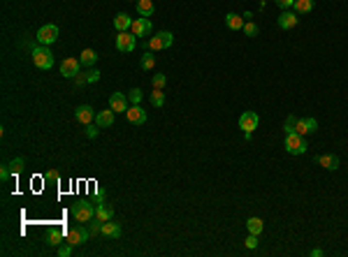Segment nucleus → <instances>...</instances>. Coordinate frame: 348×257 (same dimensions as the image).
I'll use <instances>...</instances> for the list:
<instances>
[{
	"mask_svg": "<svg viewBox=\"0 0 348 257\" xmlns=\"http://www.w3.org/2000/svg\"><path fill=\"white\" fill-rule=\"evenodd\" d=\"M33 65L37 67V70H51L53 67V54L49 46H37V49H33Z\"/></svg>",
	"mask_w": 348,
	"mask_h": 257,
	"instance_id": "f257e3e1",
	"label": "nucleus"
},
{
	"mask_svg": "<svg viewBox=\"0 0 348 257\" xmlns=\"http://www.w3.org/2000/svg\"><path fill=\"white\" fill-rule=\"evenodd\" d=\"M306 149H309V141H306V137L297 135V132H293V135H285V151H288L290 155H304Z\"/></svg>",
	"mask_w": 348,
	"mask_h": 257,
	"instance_id": "f03ea898",
	"label": "nucleus"
},
{
	"mask_svg": "<svg viewBox=\"0 0 348 257\" xmlns=\"http://www.w3.org/2000/svg\"><path fill=\"white\" fill-rule=\"evenodd\" d=\"M172 42H174V35L169 30H160L158 35H153V37L149 40L147 46H149V51H163V49H169Z\"/></svg>",
	"mask_w": 348,
	"mask_h": 257,
	"instance_id": "7ed1b4c3",
	"label": "nucleus"
},
{
	"mask_svg": "<svg viewBox=\"0 0 348 257\" xmlns=\"http://www.w3.org/2000/svg\"><path fill=\"white\" fill-rule=\"evenodd\" d=\"M72 215L79 223H88L95 218V206L91 202H77L72 204Z\"/></svg>",
	"mask_w": 348,
	"mask_h": 257,
	"instance_id": "20e7f679",
	"label": "nucleus"
},
{
	"mask_svg": "<svg viewBox=\"0 0 348 257\" xmlns=\"http://www.w3.org/2000/svg\"><path fill=\"white\" fill-rule=\"evenodd\" d=\"M135 46H137V35H133V32H128V30L116 35V49H118L121 54L135 51Z\"/></svg>",
	"mask_w": 348,
	"mask_h": 257,
	"instance_id": "39448f33",
	"label": "nucleus"
},
{
	"mask_svg": "<svg viewBox=\"0 0 348 257\" xmlns=\"http://www.w3.org/2000/svg\"><path fill=\"white\" fill-rule=\"evenodd\" d=\"M37 42L44 44V46H51L56 40H58V26H53V23H47V26H42L40 30H37Z\"/></svg>",
	"mask_w": 348,
	"mask_h": 257,
	"instance_id": "423d86ee",
	"label": "nucleus"
},
{
	"mask_svg": "<svg viewBox=\"0 0 348 257\" xmlns=\"http://www.w3.org/2000/svg\"><path fill=\"white\" fill-rule=\"evenodd\" d=\"M258 125H260V116L255 111H244L242 116H239V128L244 132H253Z\"/></svg>",
	"mask_w": 348,
	"mask_h": 257,
	"instance_id": "0eeeda50",
	"label": "nucleus"
},
{
	"mask_svg": "<svg viewBox=\"0 0 348 257\" xmlns=\"http://www.w3.org/2000/svg\"><path fill=\"white\" fill-rule=\"evenodd\" d=\"M88 236H91V232L86 229V227H72L70 232H67V243H72V246H82V243H86L88 241Z\"/></svg>",
	"mask_w": 348,
	"mask_h": 257,
	"instance_id": "6e6552de",
	"label": "nucleus"
},
{
	"mask_svg": "<svg viewBox=\"0 0 348 257\" xmlns=\"http://www.w3.org/2000/svg\"><path fill=\"white\" fill-rule=\"evenodd\" d=\"M316 130H318V121H316V118H297V125H295L297 135L306 137V135H311V132H316Z\"/></svg>",
	"mask_w": 348,
	"mask_h": 257,
	"instance_id": "1a4fd4ad",
	"label": "nucleus"
},
{
	"mask_svg": "<svg viewBox=\"0 0 348 257\" xmlns=\"http://www.w3.org/2000/svg\"><path fill=\"white\" fill-rule=\"evenodd\" d=\"M151 30H153V26H151V21H149L147 16L135 19V21H133V28H130V32L137 35V37H147V35H151Z\"/></svg>",
	"mask_w": 348,
	"mask_h": 257,
	"instance_id": "9d476101",
	"label": "nucleus"
},
{
	"mask_svg": "<svg viewBox=\"0 0 348 257\" xmlns=\"http://www.w3.org/2000/svg\"><path fill=\"white\" fill-rule=\"evenodd\" d=\"M126 118L133 125H144V123H147V111L139 107V105H133V107H128Z\"/></svg>",
	"mask_w": 348,
	"mask_h": 257,
	"instance_id": "9b49d317",
	"label": "nucleus"
},
{
	"mask_svg": "<svg viewBox=\"0 0 348 257\" xmlns=\"http://www.w3.org/2000/svg\"><path fill=\"white\" fill-rule=\"evenodd\" d=\"M79 60L77 58H65L63 63H61V75L65 76V79H74V76L79 75Z\"/></svg>",
	"mask_w": 348,
	"mask_h": 257,
	"instance_id": "f8f14e48",
	"label": "nucleus"
},
{
	"mask_svg": "<svg viewBox=\"0 0 348 257\" xmlns=\"http://www.w3.org/2000/svg\"><path fill=\"white\" fill-rule=\"evenodd\" d=\"M74 118L82 123V125H91L95 121V111L88 105H82V107H77L74 109Z\"/></svg>",
	"mask_w": 348,
	"mask_h": 257,
	"instance_id": "ddd939ff",
	"label": "nucleus"
},
{
	"mask_svg": "<svg viewBox=\"0 0 348 257\" xmlns=\"http://www.w3.org/2000/svg\"><path fill=\"white\" fill-rule=\"evenodd\" d=\"M109 107L114 109L116 114H126L128 111V97L123 93H112L109 95Z\"/></svg>",
	"mask_w": 348,
	"mask_h": 257,
	"instance_id": "4468645a",
	"label": "nucleus"
},
{
	"mask_svg": "<svg viewBox=\"0 0 348 257\" xmlns=\"http://www.w3.org/2000/svg\"><path fill=\"white\" fill-rule=\"evenodd\" d=\"M114 109L109 107V109H105V111H98L95 114V125H100V128H112L114 125Z\"/></svg>",
	"mask_w": 348,
	"mask_h": 257,
	"instance_id": "2eb2a0df",
	"label": "nucleus"
},
{
	"mask_svg": "<svg viewBox=\"0 0 348 257\" xmlns=\"http://www.w3.org/2000/svg\"><path fill=\"white\" fill-rule=\"evenodd\" d=\"M316 162L320 165V167L330 169V171L339 169V158L334 155V153H323V155H318V158H316Z\"/></svg>",
	"mask_w": 348,
	"mask_h": 257,
	"instance_id": "dca6fc26",
	"label": "nucleus"
},
{
	"mask_svg": "<svg viewBox=\"0 0 348 257\" xmlns=\"http://www.w3.org/2000/svg\"><path fill=\"white\" fill-rule=\"evenodd\" d=\"M297 21H299L297 14L295 12H288V10L281 12V16H279V26H281L283 30H293V28L297 26Z\"/></svg>",
	"mask_w": 348,
	"mask_h": 257,
	"instance_id": "f3484780",
	"label": "nucleus"
},
{
	"mask_svg": "<svg viewBox=\"0 0 348 257\" xmlns=\"http://www.w3.org/2000/svg\"><path fill=\"white\" fill-rule=\"evenodd\" d=\"M114 218V209L109 206V204L100 202L95 206V220H100V223H107V220H112Z\"/></svg>",
	"mask_w": 348,
	"mask_h": 257,
	"instance_id": "a211bd4d",
	"label": "nucleus"
},
{
	"mask_svg": "<svg viewBox=\"0 0 348 257\" xmlns=\"http://www.w3.org/2000/svg\"><path fill=\"white\" fill-rule=\"evenodd\" d=\"M133 21H135V19H130L126 12H121V14H116L114 28H116L118 32H126V30H130V28H133Z\"/></svg>",
	"mask_w": 348,
	"mask_h": 257,
	"instance_id": "6ab92c4d",
	"label": "nucleus"
},
{
	"mask_svg": "<svg viewBox=\"0 0 348 257\" xmlns=\"http://www.w3.org/2000/svg\"><path fill=\"white\" fill-rule=\"evenodd\" d=\"M100 232H102L105 236H109V239H118L123 229H121V225H118V223H112V220H107V223H102V229H100Z\"/></svg>",
	"mask_w": 348,
	"mask_h": 257,
	"instance_id": "aec40b11",
	"label": "nucleus"
},
{
	"mask_svg": "<svg viewBox=\"0 0 348 257\" xmlns=\"http://www.w3.org/2000/svg\"><path fill=\"white\" fill-rule=\"evenodd\" d=\"M135 7H137V14L139 16H151L153 12H156V7H153V0H137L135 2Z\"/></svg>",
	"mask_w": 348,
	"mask_h": 257,
	"instance_id": "412c9836",
	"label": "nucleus"
},
{
	"mask_svg": "<svg viewBox=\"0 0 348 257\" xmlns=\"http://www.w3.org/2000/svg\"><path fill=\"white\" fill-rule=\"evenodd\" d=\"M225 26H228L230 30H242V28H244V19L239 16V14L230 12V14H225Z\"/></svg>",
	"mask_w": 348,
	"mask_h": 257,
	"instance_id": "4be33fe9",
	"label": "nucleus"
},
{
	"mask_svg": "<svg viewBox=\"0 0 348 257\" xmlns=\"http://www.w3.org/2000/svg\"><path fill=\"white\" fill-rule=\"evenodd\" d=\"M314 7H316L314 0H295V5H293V10H295L297 14H309Z\"/></svg>",
	"mask_w": 348,
	"mask_h": 257,
	"instance_id": "5701e85b",
	"label": "nucleus"
},
{
	"mask_svg": "<svg viewBox=\"0 0 348 257\" xmlns=\"http://www.w3.org/2000/svg\"><path fill=\"white\" fill-rule=\"evenodd\" d=\"M95 60H98V54H95L93 49H84V51H82V56H79V63L86 65V67H93Z\"/></svg>",
	"mask_w": 348,
	"mask_h": 257,
	"instance_id": "b1692460",
	"label": "nucleus"
},
{
	"mask_svg": "<svg viewBox=\"0 0 348 257\" xmlns=\"http://www.w3.org/2000/svg\"><path fill=\"white\" fill-rule=\"evenodd\" d=\"M263 227H265V223L260 220V218H249V220H246V229H249V234H260V232H263Z\"/></svg>",
	"mask_w": 348,
	"mask_h": 257,
	"instance_id": "393cba45",
	"label": "nucleus"
},
{
	"mask_svg": "<svg viewBox=\"0 0 348 257\" xmlns=\"http://www.w3.org/2000/svg\"><path fill=\"white\" fill-rule=\"evenodd\" d=\"M47 246H61V241H63V232H58V229H51L49 234H47Z\"/></svg>",
	"mask_w": 348,
	"mask_h": 257,
	"instance_id": "a878e982",
	"label": "nucleus"
},
{
	"mask_svg": "<svg viewBox=\"0 0 348 257\" xmlns=\"http://www.w3.org/2000/svg\"><path fill=\"white\" fill-rule=\"evenodd\" d=\"M139 65H142V70H153L156 67V56L151 54V51H147V54L142 56V60H139Z\"/></svg>",
	"mask_w": 348,
	"mask_h": 257,
	"instance_id": "bb28decb",
	"label": "nucleus"
},
{
	"mask_svg": "<svg viewBox=\"0 0 348 257\" xmlns=\"http://www.w3.org/2000/svg\"><path fill=\"white\" fill-rule=\"evenodd\" d=\"M77 79V84H95V81H100V72L98 70H91V72H86V76H74Z\"/></svg>",
	"mask_w": 348,
	"mask_h": 257,
	"instance_id": "cd10ccee",
	"label": "nucleus"
},
{
	"mask_svg": "<svg viewBox=\"0 0 348 257\" xmlns=\"http://www.w3.org/2000/svg\"><path fill=\"white\" fill-rule=\"evenodd\" d=\"M151 105H153V107H163V105H165V93H163L160 88H153V93H151Z\"/></svg>",
	"mask_w": 348,
	"mask_h": 257,
	"instance_id": "c85d7f7f",
	"label": "nucleus"
},
{
	"mask_svg": "<svg viewBox=\"0 0 348 257\" xmlns=\"http://www.w3.org/2000/svg\"><path fill=\"white\" fill-rule=\"evenodd\" d=\"M295 125H297V116H288V118H285V123H283L285 135H293V132H295Z\"/></svg>",
	"mask_w": 348,
	"mask_h": 257,
	"instance_id": "c756f323",
	"label": "nucleus"
},
{
	"mask_svg": "<svg viewBox=\"0 0 348 257\" xmlns=\"http://www.w3.org/2000/svg\"><path fill=\"white\" fill-rule=\"evenodd\" d=\"M151 84H153V88H165V84H167V76L165 75H153V79H151Z\"/></svg>",
	"mask_w": 348,
	"mask_h": 257,
	"instance_id": "7c9ffc66",
	"label": "nucleus"
},
{
	"mask_svg": "<svg viewBox=\"0 0 348 257\" xmlns=\"http://www.w3.org/2000/svg\"><path fill=\"white\" fill-rule=\"evenodd\" d=\"M128 100H130L133 105H139V102H142V91H139V88H133V91H128Z\"/></svg>",
	"mask_w": 348,
	"mask_h": 257,
	"instance_id": "2f4dec72",
	"label": "nucleus"
},
{
	"mask_svg": "<svg viewBox=\"0 0 348 257\" xmlns=\"http://www.w3.org/2000/svg\"><path fill=\"white\" fill-rule=\"evenodd\" d=\"M23 165H26V162H23V158H14V160L10 162V169H12V174H19V171L23 169Z\"/></svg>",
	"mask_w": 348,
	"mask_h": 257,
	"instance_id": "473e14b6",
	"label": "nucleus"
},
{
	"mask_svg": "<svg viewBox=\"0 0 348 257\" xmlns=\"http://www.w3.org/2000/svg\"><path fill=\"white\" fill-rule=\"evenodd\" d=\"M244 32H246V35H249V37H255V35H258V26H255L253 21H249V23H244Z\"/></svg>",
	"mask_w": 348,
	"mask_h": 257,
	"instance_id": "72a5a7b5",
	"label": "nucleus"
},
{
	"mask_svg": "<svg viewBox=\"0 0 348 257\" xmlns=\"http://www.w3.org/2000/svg\"><path fill=\"white\" fill-rule=\"evenodd\" d=\"M98 132H100V125H93V123H91V125H86V137H88V139H95V137H98Z\"/></svg>",
	"mask_w": 348,
	"mask_h": 257,
	"instance_id": "f704fd0d",
	"label": "nucleus"
},
{
	"mask_svg": "<svg viewBox=\"0 0 348 257\" xmlns=\"http://www.w3.org/2000/svg\"><path fill=\"white\" fill-rule=\"evenodd\" d=\"M72 248H74L72 243H67V246H61V248H58V257H70V255H72Z\"/></svg>",
	"mask_w": 348,
	"mask_h": 257,
	"instance_id": "c9c22d12",
	"label": "nucleus"
},
{
	"mask_svg": "<svg viewBox=\"0 0 348 257\" xmlns=\"http://www.w3.org/2000/svg\"><path fill=\"white\" fill-rule=\"evenodd\" d=\"M276 5H279L281 10H293V5H295V0H276Z\"/></svg>",
	"mask_w": 348,
	"mask_h": 257,
	"instance_id": "e433bc0d",
	"label": "nucleus"
},
{
	"mask_svg": "<svg viewBox=\"0 0 348 257\" xmlns=\"http://www.w3.org/2000/svg\"><path fill=\"white\" fill-rule=\"evenodd\" d=\"M246 248H258V234H249V239H246Z\"/></svg>",
	"mask_w": 348,
	"mask_h": 257,
	"instance_id": "4c0bfd02",
	"label": "nucleus"
},
{
	"mask_svg": "<svg viewBox=\"0 0 348 257\" xmlns=\"http://www.w3.org/2000/svg\"><path fill=\"white\" fill-rule=\"evenodd\" d=\"M10 174H12L10 165H2V169H0V179H2V181H7V179H10Z\"/></svg>",
	"mask_w": 348,
	"mask_h": 257,
	"instance_id": "58836bf2",
	"label": "nucleus"
},
{
	"mask_svg": "<svg viewBox=\"0 0 348 257\" xmlns=\"http://www.w3.org/2000/svg\"><path fill=\"white\" fill-rule=\"evenodd\" d=\"M100 229H102V223H100V220H98V223H91V227H88V232H91V236H95L98 232H100Z\"/></svg>",
	"mask_w": 348,
	"mask_h": 257,
	"instance_id": "ea45409f",
	"label": "nucleus"
},
{
	"mask_svg": "<svg viewBox=\"0 0 348 257\" xmlns=\"http://www.w3.org/2000/svg\"><path fill=\"white\" fill-rule=\"evenodd\" d=\"M44 179H47V181H58V171H47Z\"/></svg>",
	"mask_w": 348,
	"mask_h": 257,
	"instance_id": "a19ab883",
	"label": "nucleus"
},
{
	"mask_svg": "<svg viewBox=\"0 0 348 257\" xmlns=\"http://www.w3.org/2000/svg\"><path fill=\"white\" fill-rule=\"evenodd\" d=\"M311 255H314V257H323V250H320V248H314V250H311Z\"/></svg>",
	"mask_w": 348,
	"mask_h": 257,
	"instance_id": "79ce46f5",
	"label": "nucleus"
},
{
	"mask_svg": "<svg viewBox=\"0 0 348 257\" xmlns=\"http://www.w3.org/2000/svg\"><path fill=\"white\" fill-rule=\"evenodd\" d=\"M135 2H137V0H135Z\"/></svg>",
	"mask_w": 348,
	"mask_h": 257,
	"instance_id": "37998d69",
	"label": "nucleus"
}]
</instances>
